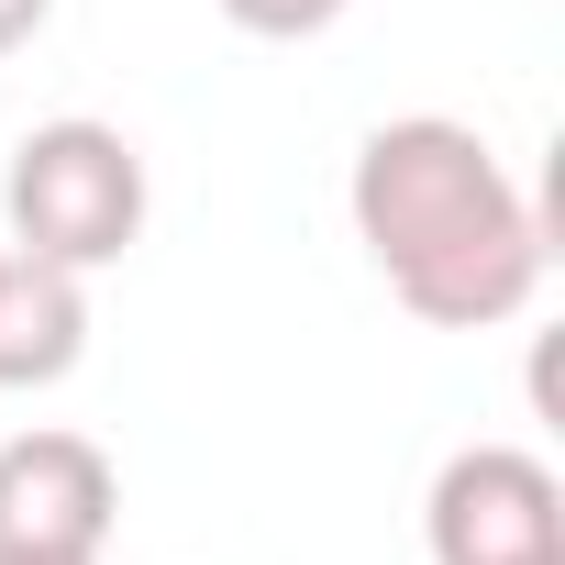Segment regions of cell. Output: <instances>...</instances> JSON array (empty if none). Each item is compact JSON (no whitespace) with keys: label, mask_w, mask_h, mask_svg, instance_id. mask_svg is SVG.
I'll list each match as a JSON object with an SVG mask.
<instances>
[{"label":"cell","mask_w":565,"mask_h":565,"mask_svg":"<svg viewBox=\"0 0 565 565\" xmlns=\"http://www.w3.org/2000/svg\"><path fill=\"white\" fill-rule=\"evenodd\" d=\"M344 211H355V244L377 255V277L399 289V311H422L444 333H488V322L532 311L543 255H554L543 211L488 156V134H466L444 111L377 122L355 145Z\"/></svg>","instance_id":"1"},{"label":"cell","mask_w":565,"mask_h":565,"mask_svg":"<svg viewBox=\"0 0 565 565\" xmlns=\"http://www.w3.org/2000/svg\"><path fill=\"white\" fill-rule=\"evenodd\" d=\"M0 222H12L23 255L89 277V266H122L134 233H145V156L134 134L67 111V122H34L12 145V178H0Z\"/></svg>","instance_id":"2"},{"label":"cell","mask_w":565,"mask_h":565,"mask_svg":"<svg viewBox=\"0 0 565 565\" xmlns=\"http://www.w3.org/2000/svg\"><path fill=\"white\" fill-rule=\"evenodd\" d=\"M422 543L433 565H565V488L521 444H466L422 499Z\"/></svg>","instance_id":"3"},{"label":"cell","mask_w":565,"mask_h":565,"mask_svg":"<svg viewBox=\"0 0 565 565\" xmlns=\"http://www.w3.org/2000/svg\"><path fill=\"white\" fill-rule=\"evenodd\" d=\"M122 521V477L89 433H12L0 444V554H100Z\"/></svg>","instance_id":"4"},{"label":"cell","mask_w":565,"mask_h":565,"mask_svg":"<svg viewBox=\"0 0 565 565\" xmlns=\"http://www.w3.org/2000/svg\"><path fill=\"white\" fill-rule=\"evenodd\" d=\"M89 355V277L0 244V388H56Z\"/></svg>","instance_id":"5"},{"label":"cell","mask_w":565,"mask_h":565,"mask_svg":"<svg viewBox=\"0 0 565 565\" xmlns=\"http://www.w3.org/2000/svg\"><path fill=\"white\" fill-rule=\"evenodd\" d=\"M355 12V0H222V23L233 34H266V45H311V34H333Z\"/></svg>","instance_id":"6"},{"label":"cell","mask_w":565,"mask_h":565,"mask_svg":"<svg viewBox=\"0 0 565 565\" xmlns=\"http://www.w3.org/2000/svg\"><path fill=\"white\" fill-rule=\"evenodd\" d=\"M45 23H56V0H0V56H23Z\"/></svg>","instance_id":"7"},{"label":"cell","mask_w":565,"mask_h":565,"mask_svg":"<svg viewBox=\"0 0 565 565\" xmlns=\"http://www.w3.org/2000/svg\"><path fill=\"white\" fill-rule=\"evenodd\" d=\"M0 565H100V554H0Z\"/></svg>","instance_id":"8"}]
</instances>
